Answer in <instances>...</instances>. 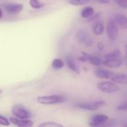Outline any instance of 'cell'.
Segmentation results:
<instances>
[{"instance_id": "1", "label": "cell", "mask_w": 127, "mask_h": 127, "mask_svg": "<svg viewBox=\"0 0 127 127\" xmlns=\"http://www.w3.org/2000/svg\"><path fill=\"white\" fill-rule=\"evenodd\" d=\"M66 101L64 97L57 95L40 96L37 98V102L42 105H53L58 103H62Z\"/></svg>"}, {"instance_id": "2", "label": "cell", "mask_w": 127, "mask_h": 127, "mask_svg": "<svg viewBox=\"0 0 127 127\" xmlns=\"http://www.w3.org/2000/svg\"><path fill=\"white\" fill-rule=\"evenodd\" d=\"M97 88L100 91L103 93L112 94L116 93L120 90V87L113 82L109 81H103L97 84Z\"/></svg>"}, {"instance_id": "3", "label": "cell", "mask_w": 127, "mask_h": 127, "mask_svg": "<svg viewBox=\"0 0 127 127\" xmlns=\"http://www.w3.org/2000/svg\"><path fill=\"white\" fill-rule=\"evenodd\" d=\"M106 102L103 100H98L93 103H81L76 105V107L79 108L83 110H88V111H95L98 109L103 107L106 106Z\"/></svg>"}, {"instance_id": "4", "label": "cell", "mask_w": 127, "mask_h": 127, "mask_svg": "<svg viewBox=\"0 0 127 127\" xmlns=\"http://www.w3.org/2000/svg\"><path fill=\"white\" fill-rule=\"evenodd\" d=\"M106 33L110 40H116L118 37V28L115 20L110 19L106 26Z\"/></svg>"}, {"instance_id": "5", "label": "cell", "mask_w": 127, "mask_h": 127, "mask_svg": "<svg viewBox=\"0 0 127 127\" xmlns=\"http://www.w3.org/2000/svg\"><path fill=\"white\" fill-rule=\"evenodd\" d=\"M12 113L16 118L20 119H28L31 116L30 112L21 105H14L12 107Z\"/></svg>"}, {"instance_id": "6", "label": "cell", "mask_w": 127, "mask_h": 127, "mask_svg": "<svg viewBox=\"0 0 127 127\" xmlns=\"http://www.w3.org/2000/svg\"><path fill=\"white\" fill-rule=\"evenodd\" d=\"M76 38L81 44L85 45L86 47H90L93 44V40L91 36L87 31L84 30H80L77 32Z\"/></svg>"}, {"instance_id": "7", "label": "cell", "mask_w": 127, "mask_h": 127, "mask_svg": "<svg viewBox=\"0 0 127 127\" xmlns=\"http://www.w3.org/2000/svg\"><path fill=\"white\" fill-rule=\"evenodd\" d=\"M108 121L109 117L107 115L103 114H97L94 115L91 118V121L89 125L91 127H104Z\"/></svg>"}, {"instance_id": "8", "label": "cell", "mask_w": 127, "mask_h": 127, "mask_svg": "<svg viewBox=\"0 0 127 127\" xmlns=\"http://www.w3.org/2000/svg\"><path fill=\"white\" fill-rule=\"evenodd\" d=\"M10 122L17 127H31L34 125V122L28 119H20L17 118H10Z\"/></svg>"}, {"instance_id": "9", "label": "cell", "mask_w": 127, "mask_h": 127, "mask_svg": "<svg viewBox=\"0 0 127 127\" xmlns=\"http://www.w3.org/2000/svg\"><path fill=\"white\" fill-rule=\"evenodd\" d=\"M103 65L109 67V68H118L120 67L122 63L123 60L120 58H114V59H108L105 60L103 62Z\"/></svg>"}, {"instance_id": "10", "label": "cell", "mask_w": 127, "mask_h": 127, "mask_svg": "<svg viewBox=\"0 0 127 127\" xmlns=\"http://www.w3.org/2000/svg\"><path fill=\"white\" fill-rule=\"evenodd\" d=\"M23 8V6L22 4H10L4 5V9L6 11L10 14H15L18 13L20 11H22Z\"/></svg>"}, {"instance_id": "11", "label": "cell", "mask_w": 127, "mask_h": 127, "mask_svg": "<svg viewBox=\"0 0 127 127\" xmlns=\"http://www.w3.org/2000/svg\"><path fill=\"white\" fill-rule=\"evenodd\" d=\"M95 75L100 79H112V77L115 75V73L106 69L99 68L95 71Z\"/></svg>"}, {"instance_id": "12", "label": "cell", "mask_w": 127, "mask_h": 127, "mask_svg": "<svg viewBox=\"0 0 127 127\" xmlns=\"http://www.w3.org/2000/svg\"><path fill=\"white\" fill-rule=\"evenodd\" d=\"M115 22L122 28H127V16L123 13H118L115 16Z\"/></svg>"}, {"instance_id": "13", "label": "cell", "mask_w": 127, "mask_h": 127, "mask_svg": "<svg viewBox=\"0 0 127 127\" xmlns=\"http://www.w3.org/2000/svg\"><path fill=\"white\" fill-rule=\"evenodd\" d=\"M112 80L113 83L116 84H122L126 85L127 84V74H117L114 75L112 77Z\"/></svg>"}, {"instance_id": "14", "label": "cell", "mask_w": 127, "mask_h": 127, "mask_svg": "<svg viewBox=\"0 0 127 127\" xmlns=\"http://www.w3.org/2000/svg\"><path fill=\"white\" fill-rule=\"evenodd\" d=\"M94 13V10L92 7L88 6L85 7L82 11H81V16L82 18H90L91 17Z\"/></svg>"}, {"instance_id": "15", "label": "cell", "mask_w": 127, "mask_h": 127, "mask_svg": "<svg viewBox=\"0 0 127 127\" xmlns=\"http://www.w3.org/2000/svg\"><path fill=\"white\" fill-rule=\"evenodd\" d=\"M67 64L68 68L71 71H73V72H75L76 74H79V69L78 66L76 65V64L75 63L74 60L70 57H68L67 58Z\"/></svg>"}, {"instance_id": "16", "label": "cell", "mask_w": 127, "mask_h": 127, "mask_svg": "<svg viewBox=\"0 0 127 127\" xmlns=\"http://www.w3.org/2000/svg\"><path fill=\"white\" fill-rule=\"evenodd\" d=\"M52 66L54 69L55 70H59L62 68H64V62L59 59V58H56V59H54L52 60Z\"/></svg>"}, {"instance_id": "17", "label": "cell", "mask_w": 127, "mask_h": 127, "mask_svg": "<svg viewBox=\"0 0 127 127\" xmlns=\"http://www.w3.org/2000/svg\"><path fill=\"white\" fill-rule=\"evenodd\" d=\"M94 33L97 36L102 35L104 33V25L102 22H98L94 25Z\"/></svg>"}, {"instance_id": "18", "label": "cell", "mask_w": 127, "mask_h": 127, "mask_svg": "<svg viewBox=\"0 0 127 127\" xmlns=\"http://www.w3.org/2000/svg\"><path fill=\"white\" fill-rule=\"evenodd\" d=\"M88 62H89L91 65H95V66H100V65L103 63L102 60H101L99 57H94V56H91V55L89 56Z\"/></svg>"}, {"instance_id": "19", "label": "cell", "mask_w": 127, "mask_h": 127, "mask_svg": "<svg viewBox=\"0 0 127 127\" xmlns=\"http://www.w3.org/2000/svg\"><path fill=\"white\" fill-rule=\"evenodd\" d=\"M121 55V52L119 49H116L114 51H112V53L108 54L107 55H106L105 57V60H108V59H114V58H120Z\"/></svg>"}, {"instance_id": "20", "label": "cell", "mask_w": 127, "mask_h": 127, "mask_svg": "<svg viewBox=\"0 0 127 127\" xmlns=\"http://www.w3.org/2000/svg\"><path fill=\"white\" fill-rule=\"evenodd\" d=\"M92 0H69V4L74 5V6H81L85 5L89 2H91Z\"/></svg>"}, {"instance_id": "21", "label": "cell", "mask_w": 127, "mask_h": 127, "mask_svg": "<svg viewBox=\"0 0 127 127\" xmlns=\"http://www.w3.org/2000/svg\"><path fill=\"white\" fill-rule=\"evenodd\" d=\"M29 4L34 9H40L43 6V4L40 0H30Z\"/></svg>"}, {"instance_id": "22", "label": "cell", "mask_w": 127, "mask_h": 127, "mask_svg": "<svg viewBox=\"0 0 127 127\" xmlns=\"http://www.w3.org/2000/svg\"><path fill=\"white\" fill-rule=\"evenodd\" d=\"M39 127H63L64 126L61 125V124L55 123V122H46L43 124H40Z\"/></svg>"}, {"instance_id": "23", "label": "cell", "mask_w": 127, "mask_h": 127, "mask_svg": "<svg viewBox=\"0 0 127 127\" xmlns=\"http://www.w3.org/2000/svg\"><path fill=\"white\" fill-rule=\"evenodd\" d=\"M0 125L5 126V127L10 126V122L7 120V118H5L4 116L1 115H0Z\"/></svg>"}, {"instance_id": "24", "label": "cell", "mask_w": 127, "mask_h": 127, "mask_svg": "<svg viewBox=\"0 0 127 127\" xmlns=\"http://www.w3.org/2000/svg\"><path fill=\"white\" fill-rule=\"evenodd\" d=\"M121 8L127 9V0H114Z\"/></svg>"}, {"instance_id": "25", "label": "cell", "mask_w": 127, "mask_h": 127, "mask_svg": "<svg viewBox=\"0 0 127 127\" xmlns=\"http://www.w3.org/2000/svg\"><path fill=\"white\" fill-rule=\"evenodd\" d=\"M117 109L118 111H123V112H127V101L124 102L121 104H120L118 107Z\"/></svg>"}, {"instance_id": "26", "label": "cell", "mask_w": 127, "mask_h": 127, "mask_svg": "<svg viewBox=\"0 0 127 127\" xmlns=\"http://www.w3.org/2000/svg\"><path fill=\"white\" fill-rule=\"evenodd\" d=\"M93 1H97V2L100 3V4H109V3L110 2V0H93Z\"/></svg>"}, {"instance_id": "27", "label": "cell", "mask_w": 127, "mask_h": 127, "mask_svg": "<svg viewBox=\"0 0 127 127\" xmlns=\"http://www.w3.org/2000/svg\"><path fill=\"white\" fill-rule=\"evenodd\" d=\"M97 48H99V50H103V48H104V45H103V42H99L98 43V45H97Z\"/></svg>"}, {"instance_id": "28", "label": "cell", "mask_w": 127, "mask_h": 127, "mask_svg": "<svg viewBox=\"0 0 127 127\" xmlns=\"http://www.w3.org/2000/svg\"><path fill=\"white\" fill-rule=\"evenodd\" d=\"M121 127H127V121H124V122H123V124H121Z\"/></svg>"}, {"instance_id": "29", "label": "cell", "mask_w": 127, "mask_h": 127, "mask_svg": "<svg viewBox=\"0 0 127 127\" xmlns=\"http://www.w3.org/2000/svg\"><path fill=\"white\" fill-rule=\"evenodd\" d=\"M125 49H126V58H127V44L125 46Z\"/></svg>"}, {"instance_id": "30", "label": "cell", "mask_w": 127, "mask_h": 127, "mask_svg": "<svg viewBox=\"0 0 127 127\" xmlns=\"http://www.w3.org/2000/svg\"><path fill=\"white\" fill-rule=\"evenodd\" d=\"M2 16V11H1V10L0 9V18Z\"/></svg>"}, {"instance_id": "31", "label": "cell", "mask_w": 127, "mask_h": 127, "mask_svg": "<svg viewBox=\"0 0 127 127\" xmlns=\"http://www.w3.org/2000/svg\"><path fill=\"white\" fill-rule=\"evenodd\" d=\"M1 93V90H0V94Z\"/></svg>"}]
</instances>
